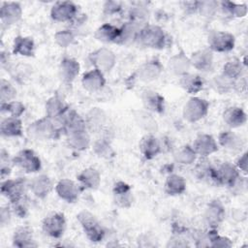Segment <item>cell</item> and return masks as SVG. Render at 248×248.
Returning a JSON list of instances; mask_svg holds the SVG:
<instances>
[{
    "mask_svg": "<svg viewBox=\"0 0 248 248\" xmlns=\"http://www.w3.org/2000/svg\"><path fill=\"white\" fill-rule=\"evenodd\" d=\"M61 129L57 128L52 119L45 116L32 122L28 128V135L38 140H51L58 139Z\"/></svg>",
    "mask_w": 248,
    "mask_h": 248,
    "instance_id": "6da1fadb",
    "label": "cell"
},
{
    "mask_svg": "<svg viewBox=\"0 0 248 248\" xmlns=\"http://www.w3.org/2000/svg\"><path fill=\"white\" fill-rule=\"evenodd\" d=\"M137 42L146 47L162 49L166 46L167 36L159 25L146 24L140 30Z\"/></svg>",
    "mask_w": 248,
    "mask_h": 248,
    "instance_id": "7a4b0ae2",
    "label": "cell"
},
{
    "mask_svg": "<svg viewBox=\"0 0 248 248\" xmlns=\"http://www.w3.org/2000/svg\"><path fill=\"white\" fill-rule=\"evenodd\" d=\"M77 220L86 235L92 242H100L104 239L105 230L97 220L95 215L87 210H81L77 215Z\"/></svg>",
    "mask_w": 248,
    "mask_h": 248,
    "instance_id": "3957f363",
    "label": "cell"
},
{
    "mask_svg": "<svg viewBox=\"0 0 248 248\" xmlns=\"http://www.w3.org/2000/svg\"><path fill=\"white\" fill-rule=\"evenodd\" d=\"M209 109V103L202 98L193 96L184 104L183 118L189 123H195L204 118Z\"/></svg>",
    "mask_w": 248,
    "mask_h": 248,
    "instance_id": "277c9868",
    "label": "cell"
},
{
    "mask_svg": "<svg viewBox=\"0 0 248 248\" xmlns=\"http://www.w3.org/2000/svg\"><path fill=\"white\" fill-rule=\"evenodd\" d=\"M28 189V180L24 177H17L16 179L7 178L2 181L1 194L9 200L10 203L16 202L25 197Z\"/></svg>",
    "mask_w": 248,
    "mask_h": 248,
    "instance_id": "5b68a950",
    "label": "cell"
},
{
    "mask_svg": "<svg viewBox=\"0 0 248 248\" xmlns=\"http://www.w3.org/2000/svg\"><path fill=\"white\" fill-rule=\"evenodd\" d=\"M88 60L95 69L104 74L110 72L116 64V56L114 52L107 47H100L89 53Z\"/></svg>",
    "mask_w": 248,
    "mask_h": 248,
    "instance_id": "8992f818",
    "label": "cell"
},
{
    "mask_svg": "<svg viewBox=\"0 0 248 248\" xmlns=\"http://www.w3.org/2000/svg\"><path fill=\"white\" fill-rule=\"evenodd\" d=\"M12 162L13 165L18 167L27 173L38 172L42 168L41 159L32 149L29 148H24L18 151L12 158Z\"/></svg>",
    "mask_w": 248,
    "mask_h": 248,
    "instance_id": "52a82bcc",
    "label": "cell"
},
{
    "mask_svg": "<svg viewBox=\"0 0 248 248\" xmlns=\"http://www.w3.org/2000/svg\"><path fill=\"white\" fill-rule=\"evenodd\" d=\"M208 49L212 52H229L233 49L235 46L234 36L226 31L211 32L207 39Z\"/></svg>",
    "mask_w": 248,
    "mask_h": 248,
    "instance_id": "ba28073f",
    "label": "cell"
},
{
    "mask_svg": "<svg viewBox=\"0 0 248 248\" xmlns=\"http://www.w3.org/2000/svg\"><path fill=\"white\" fill-rule=\"evenodd\" d=\"M43 232L52 237L60 238L66 230V219L63 213L53 212L46 216L42 221Z\"/></svg>",
    "mask_w": 248,
    "mask_h": 248,
    "instance_id": "9c48e42d",
    "label": "cell"
},
{
    "mask_svg": "<svg viewBox=\"0 0 248 248\" xmlns=\"http://www.w3.org/2000/svg\"><path fill=\"white\" fill-rule=\"evenodd\" d=\"M78 14V6L72 1L55 2L50 9V17L58 22H71Z\"/></svg>",
    "mask_w": 248,
    "mask_h": 248,
    "instance_id": "30bf717a",
    "label": "cell"
},
{
    "mask_svg": "<svg viewBox=\"0 0 248 248\" xmlns=\"http://www.w3.org/2000/svg\"><path fill=\"white\" fill-rule=\"evenodd\" d=\"M226 210L220 200L209 202L203 212V219L209 229H217L225 220Z\"/></svg>",
    "mask_w": 248,
    "mask_h": 248,
    "instance_id": "8fae6325",
    "label": "cell"
},
{
    "mask_svg": "<svg viewBox=\"0 0 248 248\" xmlns=\"http://www.w3.org/2000/svg\"><path fill=\"white\" fill-rule=\"evenodd\" d=\"M81 187L69 178L60 179L55 185L57 196L68 203H74L78 200Z\"/></svg>",
    "mask_w": 248,
    "mask_h": 248,
    "instance_id": "7c38bea8",
    "label": "cell"
},
{
    "mask_svg": "<svg viewBox=\"0 0 248 248\" xmlns=\"http://www.w3.org/2000/svg\"><path fill=\"white\" fill-rule=\"evenodd\" d=\"M218 186L232 188L240 178V172L236 167L230 162H224L216 168Z\"/></svg>",
    "mask_w": 248,
    "mask_h": 248,
    "instance_id": "4fadbf2b",
    "label": "cell"
},
{
    "mask_svg": "<svg viewBox=\"0 0 248 248\" xmlns=\"http://www.w3.org/2000/svg\"><path fill=\"white\" fill-rule=\"evenodd\" d=\"M192 147L196 154L202 158H206L207 156L217 152L219 149L216 140L212 135L209 134L199 135L195 139Z\"/></svg>",
    "mask_w": 248,
    "mask_h": 248,
    "instance_id": "5bb4252c",
    "label": "cell"
},
{
    "mask_svg": "<svg viewBox=\"0 0 248 248\" xmlns=\"http://www.w3.org/2000/svg\"><path fill=\"white\" fill-rule=\"evenodd\" d=\"M113 201L115 204L121 208H129L134 202L132 188L124 181H117L112 188Z\"/></svg>",
    "mask_w": 248,
    "mask_h": 248,
    "instance_id": "9a60e30c",
    "label": "cell"
},
{
    "mask_svg": "<svg viewBox=\"0 0 248 248\" xmlns=\"http://www.w3.org/2000/svg\"><path fill=\"white\" fill-rule=\"evenodd\" d=\"M22 16V8L18 2H2L0 8L1 22L5 26L16 23Z\"/></svg>",
    "mask_w": 248,
    "mask_h": 248,
    "instance_id": "2e32d148",
    "label": "cell"
},
{
    "mask_svg": "<svg viewBox=\"0 0 248 248\" xmlns=\"http://www.w3.org/2000/svg\"><path fill=\"white\" fill-rule=\"evenodd\" d=\"M163 72V66L159 59L153 58L144 62L137 71V78L144 82L157 79Z\"/></svg>",
    "mask_w": 248,
    "mask_h": 248,
    "instance_id": "e0dca14e",
    "label": "cell"
},
{
    "mask_svg": "<svg viewBox=\"0 0 248 248\" xmlns=\"http://www.w3.org/2000/svg\"><path fill=\"white\" fill-rule=\"evenodd\" d=\"M139 149L146 160H151L161 153L162 145L157 137L148 133L140 140Z\"/></svg>",
    "mask_w": 248,
    "mask_h": 248,
    "instance_id": "ac0fdd59",
    "label": "cell"
},
{
    "mask_svg": "<svg viewBox=\"0 0 248 248\" xmlns=\"http://www.w3.org/2000/svg\"><path fill=\"white\" fill-rule=\"evenodd\" d=\"M82 87L88 92H98L106 85V78L103 72L93 68L84 73L81 78Z\"/></svg>",
    "mask_w": 248,
    "mask_h": 248,
    "instance_id": "d6986e66",
    "label": "cell"
},
{
    "mask_svg": "<svg viewBox=\"0 0 248 248\" xmlns=\"http://www.w3.org/2000/svg\"><path fill=\"white\" fill-rule=\"evenodd\" d=\"M52 181L46 174H40L28 180V189L39 199L46 198L52 190Z\"/></svg>",
    "mask_w": 248,
    "mask_h": 248,
    "instance_id": "ffe728a7",
    "label": "cell"
},
{
    "mask_svg": "<svg viewBox=\"0 0 248 248\" xmlns=\"http://www.w3.org/2000/svg\"><path fill=\"white\" fill-rule=\"evenodd\" d=\"M79 69L80 66L78 61L72 57H64L59 64V77L63 82L71 83L78 76Z\"/></svg>",
    "mask_w": 248,
    "mask_h": 248,
    "instance_id": "44dd1931",
    "label": "cell"
},
{
    "mask_svg": "<svg viewBox=\"0 0 248 248\" xmlns=\"http://www.w3.org/2000/svg\"><path fill=\"white\" fill-rule=\"evenodd\" d=\"M190 68V58L182 49H180L177 53L172 55L168 61V69L174 76L181 77L189 73Z\"/></svg>",
    "mask_w": 248,
    "mask_h": 248,
    "instance_id": "7402d4cb",
    "label": "cell"
},
{
    "mask_svg": "<svg viewBox=\"0 0 248 248\" xmlns=\"http://www.w3.org/2000/svg\"><path fill=\"white\" fill-rule=\"evenodd\" d=\"M189 58L191 67L201 72H207L213 66V54L208 48L198 49L194 51Z\"/></svg>",
    "mask_w": 248,
    "mask_h": 248,
    "instance_id": "603a6c76",
    "label": "cell"
},
{
    "mask_svg": "<svg viewBox=\"0 0 248 248\" xmlns=\"http://www.w3.org/2000/svg\"><path fill=\"white\" fill-rule=\"evenodd\" d=\"M13 245L18 248L36 247L37 243L34 239L33 230L28 226L16 228L13 234Z\"/></svg>",
    "mask_w": 248,
    "mask_h": 248,
    "instance_id": "cb8c5ba5",
    "label": "cell"
},
{
    "mask_svg": "<svg viewBox=\"0 0 248 248\" xmlns=\"http://www.w3.org/2000/svg\"><path fill=\"white\" fill-rule=\"evenodd\" d=\"M223 121L231 128H238L247 122L246 112L239 107H229L227 108L222 114Z\"/></svg>",
    "mask_w": 248,
    "mask_h": 248,
    "instance_id": "d4e9b609",
    "label": "cell"
},
{
    "mask_svg": "<svg viewBox=\"0 0 248 248\" xmlns=\"http://www.w3.org/2000/svg\"><path fill=\"white\" fill-rule=\"evenodd\" d=\"M141 100L144 108L151 112L163 113L165 110V99L158 92L145 90L142 92Z\"/></svg>",
    "mask_w": 248,
    "mask_h": 248,
    "instance_id": "484cf974",
    "label": "cell"
},
{
    "mask_svg": "<svg viewBox=\"0 0 248 248\" xmlns=\"http://www.w3.org/2000/svg\"><path fill=\"white\" fill-rule=\"evenodd\" d=\"M77 178L82 190H95L101 183V174L94 168L84 169L78 174Z\"/></svg>",
    "mask_w": 248,
    "mask_h": 248,
    "instance_id": "4316f807",
    "label": "cell"
},
{
    "mask_svg": "<svg viewBox=\"0 0 248 248\" xmlns=\"http://www.w3.org/2000/svg\"><path fill=\"white\" fill-rule=\"evenodd\" d=\"M179 78L180 87L188 94L195 95L203 89L204 81L200 75L187 73Z\"/></svg>",
    "mask_w": 248,
    "mask_h": 248,
    "instance_id": "83f0119b",
    "label": "cell"
},
{
    "mask_svg": "<svg viewBox=\"0 0 248 248\" xmlns=\"http://www.w3.org/2000/svg\"><path fill=\"white\" fill-rule=\"evenodd\" d=\"M0 132L6 138H18L23 135L22 121L19 117L8 116L4 118L0 125Z\"/></svg>",
    "mask_w": 248,
    "mask_h": 248,
    "instance_id": "f1b7e54d",
    "label": "cell"
},
{
    "mask_svg": "<svg viewBox=\"0 0 248 248\" xmlns=\"http://www.w3.org/2000/svg\"><path fill=\"white\" fill-rule=\"evenodd\" d=\"M195 173L200 180H202L211 185L218 186L216 167L209 164L208 161L202 160L199 162L195 167Z\"/></svg>",
    "mask_w": 248,
    "mask_h": 248,
    "instance_id": "f546056e",
    "label": "cell"
},
{
    "mask_svg": "<svg viewBox=\"0 0 248 248\" xmlns=\"http://www.w3.org/2000/svg\"><path fill=\"white\" fill-rule=\"evenodd\" d=\"M119 34H120V27H117L110 23H104L96 29L94 33V37L97 41L105 44H110V43L115 44L119 37Z\"/></svg>",
    "mask_w": 248,
    "mask_h": 248,
    "instance_id": "4dcf8cb0",
    "label": "cell"
},
{
    "mask_svg": "<svg viewBox=\"0 0 248 248\" xmlns=\"http://www.w3.org/2000/svg\"><path fill=\"white\" fill-rule=\"evenodd\" d=\"M140 29L141 28L140 26H138L137 24H135L129 20L126 21L120 27V34H119V37L115 44L127 46V45H131V44L137 42Z\"/></svg>",
    "mask_w": 248,
    "mask_h": 248,
    "instance_id": "1f68e13d",
    "label": "cell"
},
{
    "mask_svg": "<svg viewBox=\"0 0 248 248\" xmlns=\"http://www.w3.org/2000/svg\"><path fill=\"white\" fill-rule=\"evenodd\" d=\"M13 53L31 57L35 54V43L31 37L16 36L13 44Z\"/></svg>",
    "mask_w": 248,
    "mask_h": 248,
    "instance_id": "d6a6232c",
    "label": "cell"
},
{
    "mask_svg": "<svg viewBox=\"0 0 248 248\" xmlns=\"http://www.w3.org/2000/svg\"><path fill=\"white\" fill-rule=\"evenodd\" d=\"M46 116L52 120H58L67 110L68 107L58 96H52L46 102Z\"/></svg>",
    "mask_w": 248,
    "mask_h": 248,
    "instance_id": "836d02e7",
    "label": "cell"
},
{
    "mask_svg": "<svg viewBox=\"0 0 248 248\" xmlns=\"http://www.w3.org/2000/svg\"><path fill=\"white\" fill-rule=\"evenodd\" d=\"M218 143L222 147L233 152L240 151L243 146L241 138L232 131L221 132L218 136Z\"/></svg>",
    "mask_w": 248,
    "mask_h": 248,
    "instance_id": "e575fe53",
    "label": "cell"
},
{
    "mask_svg": "<svg viewBox=\"0 0 248 248\" xmlns=\"http://www.w3.org/2000/svg\"><path fill=\"white\" fill-rule=\"evenodd\" d=\"M68 144L78 151L85 150L90 145V137L87 133V130L76 131L66 134Z\"/></svg>",
    "mask_w": 248,
    "mask_h": 248,
    "instance_id": "d590c367",
    "label": "cell"
},
{
    "mask_svg": "<svg viewBox=\"0 0 248 248\" xmlns=\"http://www.w3.org/2000/svg\"><path fill=\"white\" fill-rule=\"evenodd\" d=\"M164 189L165 192L170 196L181 195L186 190V181L181 175L171 173L167 177Z\"/></svg>",
    "mask_w": 248,
    "mask_h": 248,
    "instance_id": "8d00e7d4",
    "label": "cell"
},
{
    "mask_svg": "<svg viewBox=\"0 0 248 248\" xmlns=\"http://www.w3.org/2000/svg\"><path fill=\"white\" fill-rule=\"evenodd\" d=\"M148 17L149 12L141 3H136V5L129 10V21L137 24L140 28L148 24Z\"/></svg>",
    "mask_w": 248,
    "mask_h": 248,
    "instance_id": "74e56055",
    "label": "cell"
},
{
    "mask_svg": "<svg viewBox=\"0 0 248 248\" xmlns=\"http://www.w3.org/2000/svg\"><path fill=\"white\" fill-rule=\"evenodd\" d=\"M244 67L245 66L243 65L242 61L240 59L234 57V58L228 60L224 64L221 74L232 80H236L242 77Z\"/></svg>",
    "mask_w": 248,
    "mask_h": 248,
    "instance_id": "f35d334b",
    "label": "cell"
},
{
    "mask_svg": "<svg viewBox=\"0 0 248 248\" xmlns=\"http://www.w3.org/2000/svg\"><path fill=\"white\" fill-rule=\"evenodd\" d=\"M197 154L193 149L192 145L186 144L181 146L175 153H174V161L180 165L189 166L195 163L197 159Z\"/></svg>",
    "mask_w": 248,
    "mask_h": 248,
    "instance_id": "ab89813d",
    "label": "cell"
},
{
    "mask_svg": "<svg viewBox=\"0 0 248 248\" xmlns=\"http://www.w3.org/2000/svg\"><path fill=\"white\" fill-rule=\"evenodd\" d=\"M84 119L86 122L87 129H99L106 122V114L101 108H93L88 111Z\"/></svg>",
    "mask_w": 248,
    "mask_h": 248,
    "instance_id": "60d3db41",
    "label": "cell"
},
{
    "mask_svg": "<svg viewBox=\"0 0 248 248\" xmlns=\"http://www.w3.org/2000/svg\"><path fill=\"white\" fill-rule=\"evenodd\" d=\"M220 8L226 12L227 14L231 15L233 17H244L247 15V5L243 4H236L230 1H223L219 3Z\"/></svg>",
    "mask_w": 248,
    "mask_h": 248,
    "instance_id": "b9f144b4",
    "label": "cell"
},
{
    "mask_svg": "<svg viewBox=\"0 0 248 248\" xmlns=\"http://www.w3.org/2000/svg\"><path fill=\"white\" fill-rule=\"evenodd\" d=\"M234 81L224 75L220 74L218 76H215L212 79V87L215 89V91L219 92L220 94H226L233 90L234 87Z\"/></svg>",
    "mask_w": 248,
    "mask_h": 248,
    "instance_id": "7bdbcfd3",
    "label": "cell"
},
{
    "mask_svg": "<svg viewBox=\"0 0 248 248\" xmlns=\"http://www.w3.org/2000/svg\"><path fill=\"white\" fill-rule=\"evenodd\" d=\"M207 240H208V246L211 247H231L232 245V242L231 239L227 236L220 235L216 229H209V231L206 232Z\"/></svg>",
    "mask_w": 248,
    "mask_h": 248,
    "instance_id": "ee69618b",
    "label": "cell"
},
{
    "mask_svg": "<svg viewBox=\"0 0 248 248\" xmlns=\"http://www.w3.org/2000/svg\"><path fill=\"white\" fill-rule=\"evenodd\" d=\"M1 111L9 114L10 116L20 118L25 111V106L23 103L16 100L8 103H1Z\"/></svg>",
    "mask_w": 248,
    "mask_h": 248,
    "instance_id": "f6af8a7d",
    "label": "cell"
},
{
    "mask_svg": "<svg viewBox=\"0 0 248 248\" xmlns=\"http://www.w3.org/2000/svg\"><path fill=\"white\" fill-rule=\"evenodd\" d=\"M16 96V89L7 79L1 78L0 80V100L1 103H8L14 101Z\"/></svg>",
    "mask_w": 248,
    "mask_h": 248,
    "instance_id": "bcb514c9",
    "label": "cell"
},
{
    "mask_svg": "<svg viewBox=\"0 0 248 248\" xmlns=\"http://www.w3.org/2000/svg\"><path fill=\"white\" fill-rule=\"evenodd\" d=\"M75 41V34L70 29H64L57 31L54 34V42L60 47H68Z\"/></svg>",
    "mask_w": 248,
    "mask_h": 248,
    "instance_id": "7dc6e473",
    "label": "cell"
},
{
    "mask_svg": "<svg viewBox=\"0 0 248 248\" xmlns=\"http://www.w3.org/2000/svg\"><path fill=\"white\" fill-rule=\"evenodd\" d=\"M219 8V2L216 1H200L198 12L203 16H211Z\"/></svg>",
    "mask_w": 248,
    "mask_h": 248,
    "instance_id": "c3c4849f",
    "label": "cell"
},
{
    "mask_svg": "<svg viewBox=\"0 0 248 248\" xmlns=\"http://www.w3.org/2000/svg\"><path fill=\"white\" fill-rule=\"evenodd\" d=\"M1 168H0V174L2 180H5L8 178V176L11 174L12 169H11V164H13L12 159L9 158L8 152H6L4 149L1 150Z\"/></svg>",
    "mask_w": 248,
    "mask_h": 248,
    "instance_id": "681fc988",
    "label": "cell"
},
{
    "mask_svg": "<svg viewBox=\"0 0 248 248\" xmlns=\"http://www.w3.org/2000/svg\"><path fill=\"white\" fill-rule=\"evenodd\" d=\"M12 211L19 218H25L28 214V198L25 197L16 202L11 203Z\"/></svg>",
    "mask_w": 248,
    "mask_h": 248,
    "instance_id": "f907efd6",
    "label": "cell"
},
{
    "mask_svg": "<svg viewBox=\"0 0 248 248\" xmlns=\"http://www.w3.org/2000/svg\"><path fill=\"white\" fill-rule=\"evenodd\" d=\"M122 9V5L117 1H107L103 6V11L105 15L112 16L118 14Z\"/></svg>",
    "mask_w": 248,
    "mask_h": 248,
    "instance_id": "816d5d0a",
    "label": "cell"
},
{
    "mask_svg": "<svg viewBox=\"0 0 248 248\" xmlns=\"http://www.w3.org/2000/svg\"><path fill=\"white\" fill-rule=\"evenodd\" d=\"M236 169L239 170V172H242L243 174H247V169H248V160H247V152H244L239 156V158L236 160L235 163Z\"/></svg>",
    "mask_w": 248,
    "mask_h": 248,
    "instance_id": "f5cc1de1",
    "label": "cell"
},
{
    "mask_svg": "<svg viewBox=\"0 0 248 248\" xmlns=\"http://www.w3.org/2000/svg\"><path fill=\"white\" fill-rule=\"evenodd\" d=\"M233 90L237 91L240 94H246L247 92V79L245 77H241L234 81Z\"/></svg>",
    "mask_w": 248,
    "mask_h": 248,
    "instance_id": "db71d44e",
    "label": "cell"
},
{
    "mask_svg": "<svg viewBox=\"0 0 248 248\" xmlns=\"http://www.w3.org/2000/svg\"><path fill=\"white\" fill-rule=\"evenodd\" d=\"M11 211L12 209L9 206H2L0 211V222L2 227L8 224L11 220Z\"/></svg>",
    "mask_w": 248,
    "mask_h": 248,
    "instance_id": "11a10c76",
    "label": "cell"
},
{
    "mask_svg": "<svg viewBox=\"0 0 248 248\" xmlns=\"http://www.w3.org/2000/svg\"><path fill=\"white\" fill-rule=\"evenodd\" d=\"M94 148H95V151L97 154H99L100 156L102 155H106L107 152H108V149H109V145L108 142H106L105 140H98L95 145H94Z\"/></svg>",
    "mask_w": 248,
    "mask_h": 248,
    "instance_id": "9f6ffc18",
    "label": "cell"
},
{
    "mask_svg": "<svg viewBox=\"0 0 248 248\" xmlns=\"http://www.w3.org/2000/svg\"><path fill=\"white\" fill-rule=\"evenodd\" d=\"M200 1H190V2H182V8L185 9L187 14H193L198 12Z\"/></svg>",
    "mask_w": 248,
    "mask_h": 248,
    "instance_id": "6f0895ef",
    "label": "cell"
}]
</instances>
